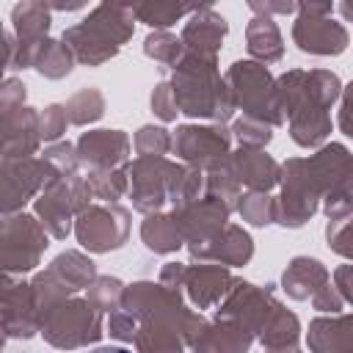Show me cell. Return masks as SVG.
<instances>
[{
  "label": "cell",
  "mask_w": 353,
  "mask_h": 353,
  "mask_svg": "<svg viewBox=\"0 0 353 353\" xmlns=\"http://www.w3.org/2000/svg\"><path fill=\"white\" fill-rule=\"evenodd\" d=\"M281 196L276 201V223L303 226L317 212V199L350 185V157L342 143L323 146L312 157H292L279 174Z\"/></svg>",
  "instance_id": "cell-1"
},
{
  "label": "cell",
  "mask_w": 353,
  "mask_h": 353,
  "mask_svg": "<svg viewBox=\"0 0 353 353\" xmlns=\"http://www.w3.org/2000/svg\"><path fill=\"white\" fill-rule=\"evenodd\" d=\"M284 119H290V135L298 146H317L331 132L328 108L339 97V77L328 69H292L276 80Z\"/></svg>",
  "instance_id": "cell-2"
},
{
  "label": "cell",
  "mask_w": 353,
  "mask_h": 353,
  "mask_svg": "<svg viewBox=\"0 0 353 353\" xmlns=\"http://www.w3.org/2000/svg\"><path fill=\"white\" fill-rule=\"evenodd\" d=\"M176 110L193 119H212L218 124L229 121L234 108V97L226 80L218 72V58L185 52L174 66V80L168 83Z\"/></svg>",
  "instance_id": "cell-3"
},
{
  "label": "cell",
  "mask_w": 353,
  "mask_h": 353,
  "mask_svg": "<svg viewBox=\"0 0 353 353\" xmlns=\"http://www.w3.org/2000/svg\"><path fill=\"white\" fill-rule=\"evenodd\" d=\"M132 30H135V17L130 6L99 3L97 8L88 11V17L66 28L61 41L69 47L74 61L85 66H102L105 61L121 52V47L132 39Z\"/></svg>",
  "instance_id": "cell-4"
},
{
  "label": "cell",
  "mask_w": 353,
  "mask_h": 353,
  "mask_svg": "<svg viewBox=\"0 0 353 353\" xmlns=\"http://www.w3.org/2000/svg\"><path fill=\"white\" fill-rule=\"evenodd\" d=\"M223 80L234 97V108H243L245 119H254V121L268 124V127L284 124V110H281L276 80L270 77V72L262 63L234 61L226 69Z\"/></svg>",
  "instance_id": "cell-5"
},
{
  "label": "cell",
  "mask_w": 353,
  "mask_h": 353,
  "mask_svg": "<svg viewBox=\"0 0 353 353\" xmlns=\"http://www.w3.org/2000/svg\"><path fill=\"white\" fill-rule=\"evenodd\" d=\"M44 339L58 350H77L102 339V312H97L85 298H63L41 312Z\"/></svg>",
  "instance_id": "cell-6"
},
{
  "label": "cell",
  "mask_w": 353,
  "mask_h": 353,
  "mask_svg": "<svg viewBox=\"0 0 353 353\" xmlns=\"http://www.w3.org/2000/svg\"><path fill=\"white\" fill-rule=\"evenodd\" d=\"M91 188L85 176H55L36 196V215L47 237L63 240L72 232V218L91 204Z\"/></svg>",
  "instance_id": "cell-7"
},
{
  "label": "cell",
  "mask_w": 353,
  "mask_h": 353,
  "mask_svg": "<svg viewBox=\"0 0 353 353\" xmlns=\"http://www.w3.org/2000/svg\"><path fill=\"white\" fill-rule=\"evenodd\" d=\"M94 279H97V268L85 254H80V251L58 254L50 262V268L41 270L30 281L33 301H36V309H39V320H41L44 309H50L52 303H58L63 298H72L77 290L88 287Z\"/></svg>",
  "instance_id": "cell-8"
},
{
  "label": "cell",
  "mask_w": 353,
  "mask_h": 353,
  "mask_svg": "<svg viewBox=\"0 0 353 353\" xmlns=\"http://www.w3.org/2000/svg\"><path fill=\"white\" fill-rule=\"evenodd\" d=\"M47 240L50 237L41 229L39 218L28 212H14L0 218V268L8 276L33 270L50 245Z\"/></svg>",
  "instance_id": "cell-9"
},
{
  "label": "cell",
  "mask_w": 353,
  "mask_h": 353,
  "mask_svg": "<svg viewBox=\"0 0 353 353\" xmlns=\"http://www.w3.org/2000/svg\"><path fill=\"white\" fill-rule=\"evenodd\" d=\"M298 19L292 25V41L301 52L309 55H339L345 52L350 36L347 28L336 19H331L334 6L331 3H301Z\"/></svg>",
  "instance_id": "cell-10"
},
{
  "label": "cell",
  "mask_w": 353,
  "mask_h": 353,
  "mask_svg": "<svg viewBox=\"0 0 353 353\" xmlns=\"http://www.w3.org/2000/svg\"><path fill=\"white\" fill-rule=\"evenodd\" d=\"M182 171L179 163H171L165 157H138L127 165V190L132 199V207L143 215L160 212L168 204V190Z\"/></svg>",
  "instance_id": "cell-11"
},
{
  "label": "cell",
  "mask_w": 353,
  "mask_h": 353,
  "mask_svg": "<svg viewBox=\"0 0 353 353\" xmlns=\"http://www.w3.org/2000/svg\"><path fill=\"white\" fill-rule=\"evenodd\" d=\"M74 234L91 254L116 251L130 237V212L119 204H88L74 221Z\"/></svg>",
  "instance_id": "cell-12"
},
{
  "label": "cell",
  "mask_w": 353,
  "mask_h": 353,
  "mask_svg": "<svg viewBox=\"0 0 353 353\" xmlns=\"http://www.w3.org/2000/svg\"><path fill=\"white\" fill-rule=\"evenodd\" d=\"M50 179H55V174L41 157L0 160V218L19 212Z\"/></svg>",
  "instance_id": "cell-13"
},
{
  "label": "cell",
  "mask_w": 353,
  "mask_h": 353,
  "mask_svg": "<svg viewBox=\"0 0 353 353\" xmlns=\"http://www.w3.org/2000/svg\"><path fill=\"white\" fill-rule=\"evenodd\" d=\"M281 287L295 301L309 298L312 306L320 312H339L342 306V298L334 295L331 273L323 268L320 259H312V256H295L281 276Z\"/></svg>",
  "instance_id": "cell-14"
},
{
  "label": "cell",
  "mask_w": 353,
  "mask_h": 353,
  "mask_svg": "<svg viewBox=\"0 0 353 353\" xmlns=\"http://www.w3.org/2000/svg\"><path fill=\"white\" fill-rule=\"evenodd\" d=\"M171 149L190 168L207 171L218 165L223 157H229L232 135L223 124H210V127L185 124V127H176V135H171Z\"/></svg>",
  "instance_id": "cell-15"
},
{
  "label": "cell",
  "mask_w": 353,
  "mask_h": 353,
  "mask_svg": "<svg viewBox=\"0 0 353 353\" xmlns=\"http://www.w3.org/2000/svg\"><path fill=\"white\" fill-rule=\"evenodd\" d=\"M50 6L39 3V0H25L17 3L11 8V22H14V55H11V66L14 69H28L36 61L39 47L50 39Z\"/></svg>",
  "instance_id": "cell-16"
},
{
  "label": "cell",
  "mask_w": 353,
  "mask_h": 353,
  "mask_svg": "<svg viewBox=\"0 0 353 353\" xmlns=\"http://www.w3.org/2000/svg\"><path fill=\"white\" fill-rule=\"evenodd\" d=\"M77 163L88 171H113L124 168L130 160V138L121 130H88L74 143Z\"/></svg>",
  "instance_id": "cell-17"
},
{
  "label": "cell",
  "mask_w": 353,
  "mask_h": 353,
  "mask_svg": "<svg viewBox=\"0 0 353 353\" xmlns=\"http://www.w3.org/2000/svg\"><path fill=\"white\" fill-rule=\"evenodd\" d=\"M168 215L174 218L185 245H199V243L215 237L229 223L232 207H226L221 199L204 196L201 201H196L190 207H182V210H171Z\"/></svg>",
  "instance_id": "cell-18"
},
{
  "label": "cell",
  "mask_w": 353,
  "mask_h": 353,
  "mask_svg": "<svg viewBox=\"0 0 353 353\" xmlns=\"http://www.w3.org/2000/svg\"><path fill=\"white\" fill-rule=\"evenodd\" d=\"M234 281L237 279L226 268L212 262H199V265H185L179 292H185L196 309H215L229 295Z\"/></svg>",
  "instance_id": "cell-19"
},
{
  "label": "cell",
  "mask_w": 353,
  "mask_h": 353,
  "mask_svg": "<svg viewBox=\"0 0 353 353\" xmlns=\"http://www.w3.org/2000/svg\"><path fill=\"white\" fill-rule=\"evenodd\" d=\"M188 251L199 262H212L221 268H240L254 256V240L243 226L226 223L215 237L199 245H188Z\"/></svg>",
  "instance_id": "cell-20"
},
{
  "label": "cell",
  "mask_w": 353,
  "mask_h": 353,
  "mask_svg": "<svg viewBox=\"0 0 353 353\" xmlns=\"http://www.w3.org/2000/svg\"><path fill=\"white\" fill-rule=\"evenodd\" d=\"M41 328L33 290L25 281H14L0 292V331L14 339H30Z\"/></svg>",
  "instance_id": "cell-21"
},
{
  "label": "cell",
  "mask_w": 353,
  "mask_h": 353,
  "mask_svg": "<svg viewBox=\"0 0 353 353\" xmlns=\"http://www.w3.org/2000/svg\"><path fill=\"white\" fill-rule=\"evenodd\" d=\"M226 33H229V25L212 6H196L182 28L179 41H182L185 52L218 58V50H221V41L226 39Z\"/></svg>",
  "instance_id": "cell-22"
},
{
  "label": "cell",
  "mask_w": 353,
  "mask_h": 353,
  "mask_svg": "<svg viewBox=\"0 0 353 353\" xmlns=\"http://www.w3.org/2000/svg\"><path fill=\"white\" fill-rule=\"evenodd\" d=\"M229 168L237 185H245L251 193H268L279 185L281 165L265 149H245L240 146L234 154L229 152Z\"/></svg>",
  "instance_id": "cell-23"
},
{
  "label": "cell",
  "mask_w": 353,
  "mask_h": 353,
  "mask_svg": "<svg viewBox=\"0 0 353 353\" xmlns=\"http://www.w3.org/2000/svg\"><path fill=\"white\" fill-rule=\"evenodd\" d=\"M254 336L232 320H215V323H204L201 331L196 334V339L190 342V347L196 353H248Z\"/></svg>",
  "instance_id": "cell-24"
},
{
  "label": "cell",
  "mask_w": 353,
  "mask_h": 353,
  "mask_svg": "<svg viewBox=\"0 0 353 353\" xmlns=\"http://www.w3.org/2000/svg\"><path fill=\"white\" fill-rule=\"evenodd\" d=\"M350 314L317 317L309 323L312 353H350Z\"/></svg>",
  "instance_id": "cell-25"
},
{
  "label": "cell",
  "mask_w": 353,
  "mask_h": 353,
  "mask_svg": "<svg viewBox=\"0 0 353 353\" xmlns=\"http://www.w3.org/2000/svg\"><path fill=\"white\" fill-rule=\"evenodd\" d=\"M245 47L251 52V58L265 61V63H276L284 55V39L279 25L270 17H254L245 28Z\"/></svg>",
  "instance_id": "cell-26"
},
{
  "label": "cell",
  "mask_w": 353,
  "mask_h": 353,
  "mask_svg": "<svg viewBox=\"0 0 353 353\" xmlns=\"http://www.w3.org/2000/svg\"><path fill=\"white\" fill-rule=\"evenodd\" d=\"M141 240H143V245H146L149 251H154V254H174L176 248L185 245V240H182V234H179V229H176V223H174V218L165 215V212H152V215H146V221L141 223Z\"/></svg>",
  "instance_id": "cell-27"
},
{
  "label": "cell",
  "mask_w": 353,
  "mask_h": 353,
  "mask_svg": "<svg viewBox=\"0 0 353 353\" xmlns=\"http://www.w3.org/2000/svg\"><path fill=\"white\" fill-rule=\"evenodd\" d=\"M33 69L50 80H61L74 69V55L69 52V47L61 39H47L36 52Z\"/></svg>",
  "instance_id": "cell-28"
},
{
  "label": "cell",
  "mask_w": 353,
  "mask_h": 353,
  "mask_svg": "<svg viewBox=\"0 0 353 353\" xmlns=\"http://www.w3.org/2000/svg\"><path fill=\"white\" fill-rule=\"evenodd\" d=\"M196 6H176V3H135L130 6L135 22H143L154 30H165L171 25H176L179 19L190 17Z\"/></svg>",
  "instance_id": "cell-29"
},
{
  "label": "cell",
  "mask_w": 353,
  "mask_h": 353,
  "mask_svg": "<svg viewBox=\"0 0 353 353\" xmlns=\"http://www.w3.org/2000/svg\"><path fill=\"white\" fill-rule=\"evenodd\" d=\"M69 124L74 127H85L102 119L105 113V97L99 88H80L77 94H72V99L63 105Z\"/></svg>",
  "instance_id": "cell-30"
},
{
  "label": "cell",
  "mask_w": 353,
  "mask_h": 353,
  "mask_svg": "<svg viewBox=\"0 0 353 353\" xmlns=\"http://www.w3.org/2000/svg\"><path fill=\"white\" fill-rule=\"evenodd\" d=\"M143 52H146L154 63H160V69H174V66L182 61L185 47H182V41H179L174 33H168V30H154V33H149V36L143 39Z\"/></svg>",
  "instance_id": "cell-31"
},
{
  "label": "cell",
  "mask_w": 353,
  "mask_h": 353,
  "mask_svg": "<svg viewBox=\"0 0 353 353\" xmlns=\"http://www.w3.org/2000/svg\"><path fill=\"white\" fill-rule=\"evenodd\" d=\"M91 196L102 199L105 204H116L127 193V168H113V171H88L85 176Z\"/></svg>",
  "instance_id": "cell-32"
},
{
  "label": "cell",
  "mask_w": 353,
  "mask_h": 353,
  "mask_svg": "<svg viewBox=\"0 0 353 353\" xmlns=\"http://www.w3.org/2000/svg\"><path fill=\"white\" fill-rule=\"evenodd\" d=\"M237 210L243 215V221H248L251 226H268L276 223V199H270L268 193H245L237 201Z\"/></svg>",
  "instance_id": "cell-33"
},
{
  "label": "cell",
  "mask_w": 353,
  "mask_h": 353,
  "mask_svg": "<svg viewBox=\"0 0 353 353\" xmlns=\"http://www.w3.org/2000/svg\"><path fill=\"white\" fill-rule=\"evenodd\" d=\"M121 290H124V284H121L119 279H113V276H97V279L88 284L85 301H88L97 312L105 314V312H113V309L119 306Z\"/></svg>",
  "instance_id": "cell-34"
},
{
  "label": "cell",
  "mask_w": 353,
  "mask_h": 353,
  "mask_svg": "<svg viewBox=\"0 0 353 353\" xmlns=\"http://www.w3.org/2000/svg\"><path fill=\"white\" fill-rule=\"evenodd\" d=\"M138 157H165L171 152V132L165 127H141L135 132V141H132Z\"/></svg>",
  "instance_id": "cell-35"
},
{
  "label": "cell",
  "mask_w": 353,
  "mask_h": 353,
  "mask_svg": "<svg viewBox=\"0 0 353 353\" xmlns=\"http://www.w3.org/2000/svg\"><path fill=\"white\" fill-rule=\"evenodd\" d=\"M229 135L240 143V146H245V149H262L270 138H273V132H270V127L268 124H259V121H254V119H237L234 124H232V130H229Z\"/></svg>",
  "instance_id": "cell-36"
},
{
  "label": "cell",
  "mask_w": 353,
  "mask_h": 353,
  "mask_svg": "<svg viewBox=\"0 0 353 353\" xmlns=\"http://www.w3.org/2000/svg\"><path fill=\"white\" fill-rule=\"evenodd\" d=\"M41 160L47 163V168H50L55 176H72V174H77V165H80V163H77V152H74V146L66 143V141L52 143L50 149H44Z\"/></svg>",
  "instance_id": "cell-37"
},
{
  "label": "cell",
  "mask_w": 353,
  "mask_h": 353,
  "mask_svg": "<svg viewBox=\"0 0 353 353\" xmlns=\"http://www.w3.org/2000/svg\"><path fill=\"white\" fill-rule=\"evenodd\" d=\"M66 124H69V119H66L63 105H47L39 113V141H44V143L58 141L66 132Z\"/></svg>",
  "instance_id": "cell-38"
},
{
  "label": "cell",
  "mask_w": 353,
  "mask_h": 353,
  "mask_svg": "<svg viewBox=\"0 0 353 353\" xmlns=\"http://www.w3.org/2000/svg\"><path fill=\"white\" fill-rule=\"evenodd\" d=\"M152 113L157 116V119H163V121H174L176 119V102H174V94H171V85L163 80V83H157L154 85V91H152Z\"/></svg>",
  "instance_id": "cell-39"
},
{
  "label": "cell",
  "mask_w": 353,
  "mask_h": 353,
  "mask_svg": "<svg viewBox=\"0 0 353 353\" xmlns=\"http://www.w3.org/2000/svg\"><path fill=\"white\" fill-rule=\"evenodd\" d=\"M25 105V83L19 77H8L0 83V113L17 110Z\"/></svg>",
  "instance_id": "cell-40"
},
{
  "label": "cell",
  "mask_w": 353,
  "mask_h": 353,
  "mask_svg": "<svg viewBox=\"0 0 353 353\" xmlns=\"http://www.w3.org/2000/svg\"><path fill=\"white\" fill-rule=\"evenodd\" d=\"M325 234H328V245H331L336 254H342V256H350V248L345 245V243H347V218H336V221H328V229H325Z\"/></svg>",
  "instance_id": "cell-41"
},
{
  "label": "cell",
  "mask_w": 353,
  "mask_h": 353,
  "mask_svg": "<svg viewBox=\"0 0 353 353\" xmlns=\"http://www.w3.org/2000/svg\"><path fill=\"white\" fill-rule=\"evenodd\" d=\"M298 8V3H256L251 0L248 3V11H254L256 17H273V14H292Z\"/></svg>",
  "instance_id": "cell-42"
},
{
  "label": "cell",
  "mask_w": 353,
  "mask_h": 353,
  "mask_svg": "<svg viewBox=\"0 0 353 353\" xmlns=\"http://www.w3.org/2000/svg\"><path fill=\"white\" fill-rule=\"evenodd\" d=\"M0 55H14V39L0 25Z\"/></svg>",
  "instance_id": "cell-43"
},
{
  "label": "cell",
  "mask_w": 353,
  "mask_h": 353,
  "mask_svg": "<svg viewBox=\"0 0 353 353\" xmlns=\"http://www.w3.org/2000/svg\"><path fill=\"white\" fill-rule=\"evenodd\" d=\"M91 353H132V350H127V347H116V345H108V347H97V350H91Z\"/></svg>",
  "instance_id": "cell-44"
},
{
  "label": "cell",
  "mask_w": 353,
  "mask_h": 353,
  "mask_svg": "<svg viewBox=\"0 0 353 353\" xmlns=\"http://www.w3.org/2000/svg\"><path fill=\"white\" fill-rule=\"evenodd\" d=\"M11 284H14V279H11V276H8V273L0 268V292H3V290H8Z\"/></svg>",
  "instance_id": "cell-45"
},
{
  "label": "cell",
  "mask_w": 353,
  "mask_h": 353,
  "mask_svg": "<svg viewBox=\"0 0 353 353\" xmlns=\"http://www.w3.org/2000/svg\"><path fill=\"white\" fill-rule=\"evenodd\" d=\"M268 353H301V350H295V347H284V350H268Z\"/></svg>",
  "instance_id": "cell-46"
},
{
  "label": "cell",
  "mask_w": 353,
  "mask_h": 353,
  "mask_svg": "<svg viewBox=\"0 0 353 353\" xmlns=\"http://www.w3.org/2000/svg\"><path fill=\"white\" fill-rule=\"evenodd\" d=\"M3 345H6V334L0 331V353H3Z\"/></svg>",
  "instance_id": "cell-47"
}]
</instances>
